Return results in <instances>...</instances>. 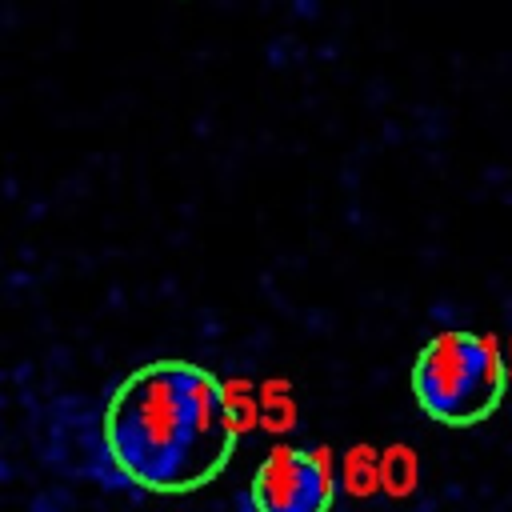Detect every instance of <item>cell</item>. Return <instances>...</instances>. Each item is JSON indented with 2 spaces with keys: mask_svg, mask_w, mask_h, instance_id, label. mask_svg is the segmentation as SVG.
Instances as JSON below:
<instances>
[{
  "mask_svg": "<svg viewBox=\"0 0 512 512\" xmlns=\"http://www.w3.org/2000/svg\"><path fill=\"white\" fill-rule=\"evenodd\" d=\"M116 476L156 496L212 484L236 452V412L224 384L192 360H148L128 372L100 416Z\"/></svg>",
  "mask_w": 512,
  "mask_h": 512,
  "instance_id": "cell-1",
  "label": "cell"
},
{
  "mask_svg": "<svg viewBox=\"0 0 512 512\" xmlns=\"http://www.w3.org/2000/svg\"><path fill=\"white\" fill-rule=\"evenodd\" d=\"M504 392L508 368L492 336L448 328L436 332L412 360V396L436 424L472 428L504 404Z\"/></svg>",
  "mask_w": 512,
  "mask_h": 512,
  "instance_id": "cell-2",
  "label": "cell"
},
{
  "mask_svg": "<svg viewBox=\"0 0 512 512\" xmlns=\"http://www.w3.org/2000/svg\"><path fill=\"white\" fill-rule=\"evenodd\" d=\"M248 492L260 512H332L336 472L324 452L276 444L256 464Z\"/></svg>",
  "mask_w": 512,
  "mask_h": 512,
  "instance_id": "cell-3",
  "label": "cell"
},
{
  "mask_svg": "<svg viewBox=\"0 0 512 512\" xmlns=\"http://www.w3.org/2000/svg\"><path fill=\"white\" fill-rule=\"evenodd\" d=\"M236 512H260V508H256V500H252V492H248V488H244V492H240V496H236Z\"/></svg>",
  "mask_w": 512,
  "mask_h": 512,
  "instance_id": "cell-4",
  "label": "cell"
}]
</instances>
